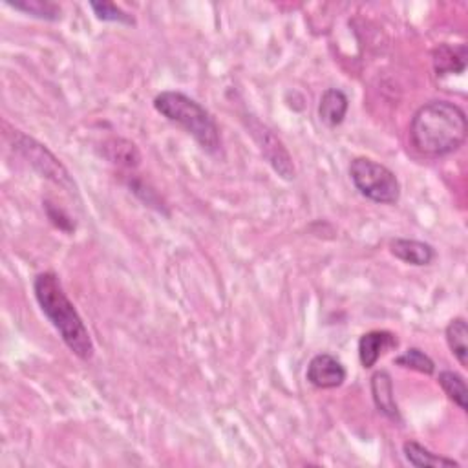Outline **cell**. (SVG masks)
<instances>
[{
  "label": "cell",
  "mask_w": 468,
  "mask_h": 468,
  "mask_svg": "<svg viewBox=\"0 0 468 468\" xmlns=\"http://www.w3.org/2000/svg\"><path fill=\"white\" fill-rule=\"evenodd\" d=\"M468 134L464 110L447 99L421 104L410 121V142L426 157H443L457 152Z\"/></svg>",
  "instance_id": "6da1fadb"
},
{
  "label": "cell",
  "mask_w": 468,
  "mask_h": 468,
  "mask_svg": "<svg viewBox=\"0 0 468 468\" xmlns=\"http://www.w3.org/2000/svg\"><path fill=\"white\" fill-rule=\"evenodd\" d=\"M34 295L41 311L58 329L68 349L81 361H92L96 346L88 327L68 298L59 277L51 271L39 272L34 280Z\"/></svg>",
  "instance_id": "7a4b0ae2"
},
{
  "label": "cell",
  "mask_w": 468,
  "mask_h": 468,
  "mask_svg": "<svg viewBox=\"0 0 468 468\" xmlns=\"http://www.w3.org/2000/svg\"><path fill=\"white\" fill-rule=\"evenodd\" d=\"M154 108L165 119L180 125L188 135L195 137V142L207 154H216L222 147V135L214 116L196 99L183 92L165 90L154 97Z\"/></svg>",
  "instance_id": "3957f363"
},
{
  "label": "cell",
  "mask_w": 468,
  "mask_h": 468,
  "mask_svg": "<svg viewBox=\"0 0 468 468\" xmlns=\"http://www.w3.org/2000/svg\"><path fill=\"white\" fill-rule=\"evenodd\" d=\"M349 178L359 195L379 205H397L401 181L394 171L372 157H355L349 163Z\"/></svg>",
  "instance_id": "277c9868"
},
{
  "label": "cell",
  "mask_w": 468,
  "mask_h": 468,
  "mask_svg": "<svg viewBox=\"0 0 468 468\" xmlns=\"http://www.w3.org/2000/svg\"><path fill=\"white\" fill-rule=\"evenodd\" d=\"M13 149L32 165V167L51 183L59 185L68 192H77V185L68 173V169L61 163V159L55 156L46 145L39 143L34 137L26 134H17Z\"/></svg>",
  "instance_id": "5b68a950"
},
{
  "label": "cell",
  "mask_w": 468,
  "mask_h": 468,
  "mask_svg": "<svg viewBox=\"0 0 468 468\" xmlns=\"http://www.w3.org/2000/svg\"><path fill=\"white\" fill-rule=\"evenodd\" d=\"M247 128H249L253 140L257 142L264 159L271 165V169L277 173L282 180L293 181L296 178V169L293 157L280 137L274 134L267 125L260 123L257 118L247 119Z\"/></svg>",
  "instance_id": "8992f818"
},
{
  "label": "cell",
  "mask_w": 468,
  "mask_h": 468,
  "mask_svg": "<svg viewBox=\"0 0 468 468\" xmlns=\"http://www.w3.org/2000/svg\"><path fill=\"white\" fill-rule=\"evenodd\" d=\"M348 377L346 366L332 353H318L308 364L306 379L318 390L341 388Z\"/></svg>",
  "instance_id": "52a82bcc"
},
{
  "label": "cell",
  "mask_w": 468,
  "mask_h": 468,
  "mask_svg": "<svg viewBox=\"0 0 468 468\" xmlns=\"http://www.w3.org/2000/svg\"><path fill=\"white\" fill-rule=\"evenodd\" d=\"M370 390H372V399H373L375 408L379 410V414H382L392 423H403L401 410H399V404L395 401L394 380L387 370H377L372 375Z\"/></svg>",
  "instance_id": "ba28073f"
},
{
  "label": "cell",
  "mask_w": 468,
  "mask_h": 468,
  "mask_svg": "<svg viewBox=\"0 0 468 468\" xmlns=\"http://www.w3.org/2000/svg\"><path fill=\"white\" fill-rule=\"evenodd\" d=\"M399 348V339L395 334L387 329H372L359 339V361L364 370H372L380 357Z\"/></svg>",
  "instance_id": "9c48e42d"
},
{
  "label": "cell",
  "mask_w": 468,
  "mask_h": 468,
  "mask_svg": "<svg viewBox=\"0 0 468 468\" xmlns=\"http://www.w3.org/2000/svg\"><path fill=\"white\" fill-rule=\"evenodd\" d=\"M390 253L408 264V265H416V267H425L430 265L435 260V249L421 240L414 238H394L390 242Z\"/></svg>",
  "instance_id": "30bf717a"
},
{
  "label": "cell",
  "mask_w": 468,
  "mask_h": 468,
  "mask_svg": "<svg viewBox=\"0 0 468 468\" xmlns=\"http://www.w3.org/2000/svg\"><path fill=\"white\" fill-rule=\"evenodd\" d=\"M349 110L348 96L339 88H327L318 101V118L320 121L329 127L337 128L344 123Z\"/></svg>",
  "instance_id": "8fae6325"
},
{
  "label": "cell",
  "mask_w": 468,
  "mask_h": 468,
  "mask_svg": "<svg viewBox=\"0 0 468 468\" xmlns=\"http://www.w3.org/2000/svg\"><path fill=\"white\" fill-rule=\"evenodd\" d=\"M468 50L466 44H441L433 50V70L437 77H447L454 73H464Z\"/></svg>",
  "instance_id": "7c38bea8"
},
{
  "label": "cell",
  "mask_w": 468,
  "mask_h": 468,
  "mask_svg": "<svg viewBox=\"0 0 468 468\" xmlns=\"http://www.w3.org/2000/svg\"><path fill=\"white\" fill-rule=\"evenodd\" d=\"M103 156L125 169H135L142 163V152L132 142L123 140V137H110L103 143Z\"/></svg>",
  "instance_id": "4fadbf2b"
},
{
  "label": "cell",
  "mask_w": 468,
  "mask_h": 468,
  "mask_svg": "<svg viewBox=\"0 0 468 468\" xmlns=\"http://www.w3.org/2000/svg\"><path fill=\"white\" fill-rule=\"evenodd\" d=\"M403 454L411 466H418V468H450V466L457 468L459 466L457 461L445 457V456H439L418 441H406L403 445Z\"/></svg>",
  "instance_id": "5bb4252c"
},
{
  "label": "cell",
  "mask_w": 468,
  "mask_h": 468,
  "mask_svg": "<svg viewBox=\"0 0 468 468\" xmlns=\"http://www.w3.org/2000/svg\"><path fill=\"white\" fill-rule=\"evenodd\" d=\"M445 339L459 366L468 368V324L463 317H456L449 322Z\"/></svg>",
  "instance_id": "9a60e30c"
},
{
  "label": "cell",
  "mask_w": 468,
  "mask_h": 468,
  "mask_svg": "<svg viewBox=\"0 0 468 468\" xmlns=\"http://www.w3.org/2000/svg\"><path fill=\"white\" fill-rule=\"evenodd\" d=\"M6 4L17 12H22L30 17L48 20V22H59L63 19V8L50 0H6Z\"/></svg>",
  "instance_id": "2e32d148"
},
{
  "label": "cell",
  "mask_w": 468,
  "mask_h": 468,
  "mask_svg": "<svg viewBox=\"0 0 468 468\" xmlns=\"http://www.w3.org/2000/svg\"><path fill=\"white\" fill-rule=\"evenodd\" d=\"M437 384L439 387L443 388L445 395L456 404L459 406V410L466 411L468 410V392H466V382H464V377L457 372H452V370H443L439 372L437 375Z\"/></svg>",
  "instance_id": "e0dca14e"
},
{
  "label": "cell",
  "mask_w": 468,
  "mask_h": 468,
  "mask_svg": "<svg viewBox=\"0 0 468 468\" xmlns=\"http://www.w3.org/2000/svg\"><path fill=\"white\" fill-rule=\"evenodd\" d=\"M395 366H401L404 370L418 372L423 375H433L435 373V363L432 361V357L426 355L419 348H408L401 355H397L394 359Z\"/></svg>",
  "instance_id": "ac0fdd59"
},
{
  "label": "cell",
  "mask_w": 468,
  "mask_h": 468,
  "mask_svg": "<svg viewBox=\"0 0 468 468\" xmlns=\"http://www.w3.org/2000/svg\"><path fill=\"white\" fill-rule=\"evenodd\" d=\"M90 8L96 15L97 20L103 22H116L123 26H135L134 15L125 12L121 6L112 4V3H90Z\"/></svg>",
  "instance_id": "d6986e66"
},
{
  "label": "cell",
  "mask_w": 468,
  "mask_h": 468,
  "mask_svg": "<svg viewBox=\"0 0 468 468\" xmlns=\"http://www.w3.org/2000/svg\"><path fill=\"white\" fill-rule=\"evenodd\" d=\"M128 187H130V190L134 192V195L140 198L145 205L156 209L157 212H163V202L157 196V192L154 188H150L143 180H135L134 178V180L128 181Z\"/></svg>",
  "instance_id": "ffe728a7"
},
{
  "label": "cell",
  "mask_w": 468,
  "mask_h": 468,
  "mask_svg": "<svg viewBox=\"0 0 468 468\" xmlns=\"http://www.w3.org/2000/svg\"><path fill=\"white\" fill-rule=\"evenodd\" d=\"M44 211H46V214H48V219H50V222H51L55 227H58V229H61V231H65V233H72V231H75V224L72 222V218H70L63 209H59L58 205H53V203H50V202H44Z\"/></svg>",
  "instance_id": "44dd1931"
}]
</instances>
